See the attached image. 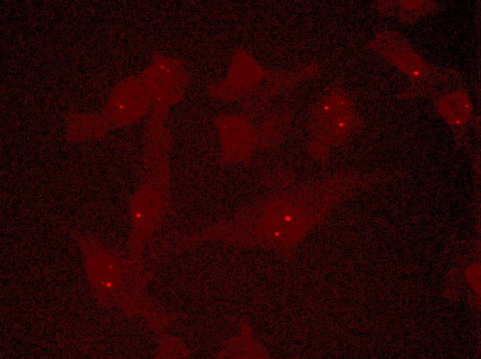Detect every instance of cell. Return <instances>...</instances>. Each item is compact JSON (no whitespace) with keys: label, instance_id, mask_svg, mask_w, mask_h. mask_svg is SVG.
<instances>
[{"label":"cell","instance_id":"obj_1","mask_svg":"<svg viewBox=\"0 0 481 359\" xmlns=\"http://www.w3.org/2000/svg\"><path fill=\"white\" fill-rule=\"evenodd\" d=\"M374 183L372 174L344 170L292 179L196 231L194 239L289 253L334 206Z\"/></svg>","mask_w":481,"mask_h":359},{"label":"cell","instance_id":"obj_2","mask_svg":"<svg viewBox=\"0 0 481 359\" xmlns=\"http://www.w3.org/2000/svg\"><path fill=\"white\" fill-rule=\"evenodd\" d=\"M78 247L93 295L107 308H116L126 317L145 324L157 337L168 332L182 313L169 312L147 289L150 279L141 265L95 237L70 229Z\"/></svg>","mask_w":481,"mask_h":359},{"label":"cell","instance_id":"obj_3","mask_svg":"<svg viewBox=\"0 0 481 359\" xmlns=\"http://www.w3.org/2000/svg\"><path fill=\"white\" fill-rule=\"evenodd\" d=\"M143 173L129 206L130 231L125 255L142 265L147 245L164 225L172 208L170 154L173 136L167 127L146 131Z\"/></svg>","mask_w":481,"mask_h":359},{"label":"cell","instance_id":"obj_4","mask_svg":"<svg viewBox=\"0 0 481 359\" xmlns=\"http://www.w3.org/2000/svg\"><path fill=\"white\" fill-rule=\"evenodd\" d=\"M361 120L352 103L341 88H332L310 107L305 129L306 150L321 165L330 147L344 142L360 127Z\"/></svg>","mask_w":481,"mask_h":359},{"label":"cell","instance_id":"obj_5","mask_svg":"<svg viewBox=\"0 0 481 359\" xmlns=\"http://www.w3.org/2000/svg\"><path fill=\"white\" fill-rule=\"evenodd\" d=\"M152 99L142 79L129 78L119 85L99 116L84 115L82 125L88 138L131 125L145 116Z\"/></svg>","mask_w":481,"mask_h":359},{"label":"cell","instance_id":"obj_6","mask_svg":"<svg viewBox=\"0 0 481 359\" xmlns=\"http://www.w3.org/2000/svg\"><path fill=\"white\" fill-rule=\"evenodd\" d=\"M213 124L219 139V166L249 167L256 153L261 150L255 123L243 113H220L214 117Z\"/></svg>","mask_w":481,"mask_h":359},{"label":"cell","instance_id":"obj_7","mask_svg":"<svg viewBox=\"0 0 481 359\" xmlns=\"http://www.w3.org/2000/svg\"><path fill=\"white\" fill-rule=\"evenodd\" d=\"M142 79L151 94L152 106L170 110L184 99L190 76L182 61L157 53Z\"/></svg>","mask_w":481,"mask_h":359},{"label":"cell","instance_id":"obj_8","mask_svg":"<svg viewBox=\"0 0 481 359\" xmlns=\"http://www.w3.org/2000/svg\"><path fill=\"white\" fill-rule=\"evenodd\" d=\"M270 71L245 50L239 48L232 59L227 76L217 83L208 85L207 93L221 101L242 104L263 84Z\"/></svg>","mask_w":481,"mask_h":359},{"label":"cell","instance_id":"obj_9","mask_svg":"<svg viewBox=\"0 0 481 359\" xmlns=\"http://www.w3.org/2000/svg\"><path fill=\"white\" fill-rule=\"evenodd\" d=\"M438 108L445 120L456 126L466 123L471 110L467 97L459 93L445 97L439 102Z\"/></svg>","mask_w":481,"mask_h":359},{"label":"cell","instance_id":"obj_10","mask_svg":"<svg viewBox=\"0 0 481 359\" xmlns=\"http://www.w3.org/2000/svg\"><path fill=\"white\" fill-rule=\"evenodd\" d=\"M158 349L155 358H188L190 351L186 344L179 338L168 332L157 337Z\"/></svg>","mask_w":481,"mask_h":359}]
</instances>
